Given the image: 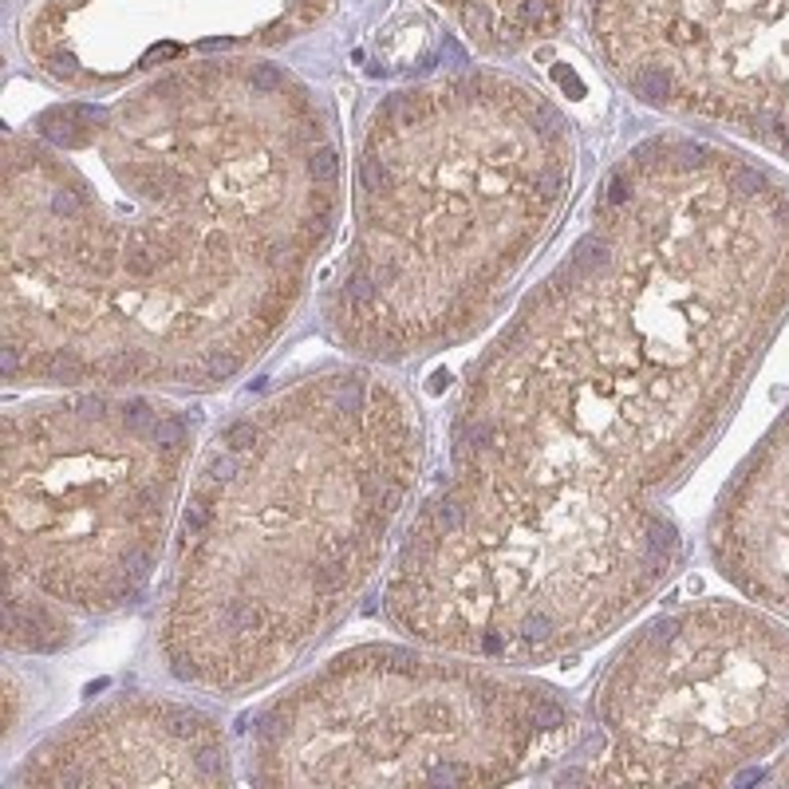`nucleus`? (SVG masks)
Listing matches in <instances>:
<instances>
[{
	"label": "nucleus",
	"mask_w": 789,
	"mask_h": 789,
	"mask_svg": "<svg viewBox=\"0 0 789 789\" xmlns=\"http://www.w3.org/2000/svg\"><path fill=\"white\" fill-rule=\"evenodd\" d=\"M336 0H43L24 51L68 91H107L197 56L277 48L312 32Z\"/></svg>",
	"instance_id": "nucleus-9"
},
{
	"label": "nucleus",
	"mask_w": 789,
	"mask_h": 789,
	"mask_svg": "<svg viewBox=\"0 0 789 789\" xmlns=\"http://www.w3.org/2000/svg\"><path fill=\"white\" fill-rule=\"evenodd\" d=\"M423 466L415 391L363 359L320 363L221 423L170 545L162 671L237 698L300 667L395 557Z\"/></svg>",
	"instance_id": "nucleus-3"
},
{
	"label": "nucleus",
	"mask_w": 789,
	"mask_h": 789,
	"mask_svg": "<svg viewBox=\"0 0 789 789\" xmlns=\"http://www.w3.org/2000/svg\"><path fill=\"white\" fill-rule=\"evenodd\" d=\"M596 750L552 781L718 785L789 738V631L738 604L639 624L588 698Z\"/></svg>",
	"instance_id": "nucleus-7"
},
{
	"label": "nucleus",
	"mask_w": 789,
	"mask_h": 789,
	"mask_svg": "<svg viewBox=\"0 0 789 789\" xmlns=\"http://www.w3.org/2000/svg\"><path fill=\"white\" fill-rule=\"evenodd\" d=\"M340 205L324 95L253 51L40 110L4 135V383L230 387L300 312Z\"/></svg>",
	"instance_id": "nucleus-2"
},
{
	"label": "nucleus",
	"mask_w": 789,
	"mask_h": 789,
	"mask_svg": "<svg viewBox=\"0 0 789 789\" xmlns=\"http://www.w3.org/2000/svg\"><path fill=\"white\" fill-rule=\"evenodd\" d=\"M584 714L513 663L434 644H356L249 722L253 785H505L584 746Z\"/></svg>",
	"instance_id": "nucleus-5"
},
{
	"label": "nucleus",
	"mask_w": 789,
	"mask_h": 789,
	"mask_svg": "<svg viewBox=\"0 0 789 789\" xmlns=\"http://www.w3.org/2000/svg\"><path fill=\"white\" fill-rule=\"evenodd\" d=\"M785 312L789 190L703 138L636 143L466 367L387 624L513 667L624 628L679 557L663 497Z\"/></svg>",
	"instance_id": "nucleus-1"
},
{
	"label": "nucleus",
	"mask_w": 789,
	"mask_h": 789,
	"mask_svg": "<svg viewBox=\"0 0 789 789\" xmlns=\"http://www.w3.org/2000/svg\"><path fill=\"white\" fill-rule=\"evenodd\" d=\"M596 60L644 107L789 158V0H580Z\"/></svg>",
	"instance_id": "nucleus-8"
},
{
	"label": "nucleus",
	"mask_w": 789,
	"mask_h": 789,
	"mask_svg": "<svg viewBox=\"0 0 789 789\" xmlns=\"http://www.w3.org/2000/svg\"><path fill=\"white\" fill-rule=\"evenodd\" d=\"M462 32V40L490 60H513L557 40L572 20L577 0H430Z\"/></svg>",
	"instance_id": "nucleus-11"
},
{
	"label": "nucleus",
	"mask_w": 789,
	"mask_h": 789,
	"mask_svg": "<svg viewBox=\"0 0 789 789\" xmlns=\"http://www.w3.org/2000/svg\"><path fill=\"white\" fill-rule=\"evenodd\" d=\"M225 722L186 698L123 691L79 711L9 773V789H213L233 785Z\"/></svg>",
	"instance_id": "nucleus-10"
},
{
	"label": "nucleus",
	"mask_w": 789,
	"mask_h": 789,
	"mask_svg": "<svg viewBox=\"0 0 789 789\" xmlns=\"http://www.w3.org/2000/svg\"><path fill=\"white\" fill-rule=\"evenodd\" d=\"M202 418L162 391L68 387L4 415V588L83 624L138 608L178 533Z\"/></svg>",
	"instance_id": "nucleus-6"
},
{
	"label": "nucleus",
	"mask_w": 789,
	"mask_h": 789,
	"mask_svg": "<svg viewBox=\"0 0 789 789\" xmlns=\"http://www.w3.org/2000/svg\"><path fill=\"white\" fill-rule=\"evenodd\" d=\"M572 186L577 130L545 87L462 68L387 91L356 138L324 336L383 367L466 344L537 261Z\"/></svg>",
	"instance_id": "nucleus-4"
}]
</instances>
